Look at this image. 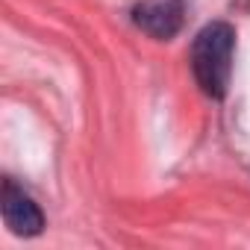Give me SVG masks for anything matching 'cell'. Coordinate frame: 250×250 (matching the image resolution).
Returning a JSON list of instances; mask_svg holds the SVG:
<instances>
[{
  "label": "cell",
  "instance_id": "3957f363",
  "mask_svg": "<svg viewBox=\"0 0 250 250\" xmlns=\"http://www.w3.org/2000/svg\"><path fill=\"white\" fill-rule=\"evenodd\" d=\"M186 0H142L133 6V24L150 39L168 42L183 30Z\"/></svg>",
  "mask_w": 250,
  "mask_h": 250
},
{
  "label": "cell",
  "instance_id": "6da1fadb",
  "mask_svg": "<svg viewBox=\"0 0 250 250\" xmlns=\"http://www.w3.org/2000/svg\"><path fill=\"white\" fill-rule=\"evenodd\" d=\"M232 53H235V30L227 21L206 24L191 44V71L200 91L212 100H224L232 77Z\"/></svg>",
  "mask_w": 250,
  "mask_h": 250
},
{
  "label": "cell",
  "instance_id": "7a4b0ae2",
  "mask_svg": "<svg viewBox=\"0 0 250 250\" xmlns=\"http://www.w3.org/2000/svg\"><path fill=\"white\" fill-rule=\"evenodd\" d=\"M0 212H3V224L9 227V232L21 238H33L44 229V212L12 177H6L0 188Z\"/></svg>",
  "mask_w": 250,
  "mask_h": 250
}]
</instances>
